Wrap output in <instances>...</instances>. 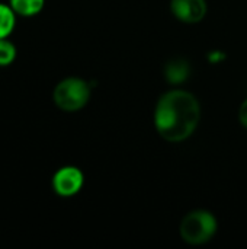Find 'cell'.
I'll use <instances>...</instances> for the list:
<instances>
[{
	"label": "cell",
	"instance_id": "obj_1",
	"mask_svg": "<svg viewBox=\"0 0 247 249\" xmlns=\"http://www.w3.org/2000/svg\"><path fill=\"white\" fill-rule=\"evenodd\" d=\"M201 109L197 98L185 90L165 93L154 112L156 128L167 142H182L197 128Z\"/></svg>",
	"mask_w": 247,
	"mask_h": 249
},
{
	"label": "cell",
	"instance_id": "obj_2",
	"mask_svg": "<svg viewBox=\"0 0 247 249\" xmlns=\"http://www.w3.org/2000/svg\"><path fill=\"white\" fill-rule=\"evenodd\" d=\"M90 98L89 85L77 77L61 80L54 89V102L63 111H79Z\"/></svg>",
	"mask_w": 247,
	"mask_h": 249
},
{
	"label": "cell",
	"instance_id": "obj_3",
	"mask_svg": "<svg viewBox=\"0 0 247 249\" xmlns=\"http://www.w3.org/2000/svg\"><path fill=\"white\" fill-rule=\"evenodd\" d=\"M215 231H217L215 217L204 210H197L189 213L181 225V235L183 241L192 245L208 242L215 235Z\"/></svg>",
	"mask_w": 247,
	"mask_h": 249
},
{
	"label": "cell",
	"instance_id": "obj_4",
	"mask_svg": "<svg viewBox=\"0 0 247 249\" xmlns=\"http://www.w3.org/2000/svg\"><path fill=\"white\" fill-rule=\"evenodd\" d=\"M83 185V174L74 166H66L55 172L52 178L54 191L58 196L70 197L80 191Z\"/></svg>",
	"mask_w": 247,
	"mask_h": 249
},
{
	"label": "cell",
	"instance_id": "obj_5",
	"mask_svg": "<svg viewBox=\"0 0 247 249\" xmlns=\"http://www.w3.org/2000/svg\"><path fill=\"white\" fill-rule=\"evenodd\" d=\"M173 15L188 23L199 22L207 13L205 0H172Z\"/></svg>",
	"mask_w": 247,
	"mask_h": 249
},
{
	"label": "cell",
	"instance_id": "obj_6",
	"mask_svg": "<svg viewBox=\"0 0 247 249\" xmlns=\"http://www.w3.org/2000/svg\"><path fill=\"white\" fill-rule=\"evenodd\" d=\"M189 64L185 60H173L166 64L165 76L170 83H182L189 76Z\"/></svg>",
	"mask_w": 247,
	"mask_h": 249
},
{
	"label": "cell",
	"instance_id": "obj_7",
	"mask_svg": "<svg viewBox=\"0 0 247 249\" xmlns=\"http://www.w3.org/2000/svg\"><path fill=\"white\" fill-rule=\"evenodd\" d=\"M10 6L22 16H33L44 7V0H10Z\"/></svg>",
	"mask_w": 247,
	"mask_h": 249
},
{
	"label": "cell",
	"instance_id": "obj_8",
	"mask_svg": "<svg viewBox=\"0 0 247 249\" xmlns=\"http://www.w3.org/2000/svg\"><path fill=\"white\" fill-rule=\"evenodd\" d=\"M15 10L0 3V38H6L15 28Z\"/></svg>",
	"mask_w": 247,
	"mask_h": 249
},
{
	"label": "cell",
	"instance_id": "obj_9",
	"mask_svg": "<svg viewBox=\"0 0 247 249\" xmlns=\"http://www.w3.org/2000/svg\"><path fill=\"white\" fill-rule=\"evenodd\" d=\"M16 57V48L15 45L4 39L0 38V66H9Z\"/></svg>",
	"mask_w": 247,
	"mask_h": 249
},
{
	"label": "cell",
	"instance_id": "obj_10",
	"mask_svg": "<svg viewBox=\"0 0 247 249\" xmlns=\"http://www.w3.org/2000/svg\"><path fill=\"white\" fill-rule=\"evenodd\" d=\"M240 121H242V124L245 125L247 128V99L243 102V105H242V108H240Z\"/></svg>",
	"mask_w": 247,
	"mask_h": 249
}]
</instances>
